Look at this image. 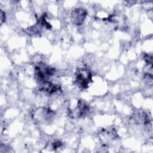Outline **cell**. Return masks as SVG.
<instances>
[{"label": "cell", "mask_w": 153, "mask_h": 153, "mask_svg": "<svg viewBox=\"0 0 153 153\" xmlns=\"http://www.w3.org/2000/svg\"><path fill=\"white\" fill-rule=\"evenodd\" d=\"M62 145V143L59 140H56L52 143V146L54 149H57L58 148H60Z\"/></svg>", "instance_id": "obj_9"}, {"label": "cell", "mask_w": 153, "mask_h": 153, "mask_svg": "<svg viewBox=\"0 0 153 153\" xmlns=\"http://www.w3.org/2000/svg\"><path fill=\"white\" fill-rule=\"evenodd\" d=\"M54 115L55 113L52 109L45 107L38 108L32 113L33 118L38 123L42 124L50 123L53 120Z\"/></svg>", "instance_id": "obj_2"}, {"label": "cell", "mask_w": 153, "mask_h": 153, "mask_svg": "<svg viewBox=\"0 0 153 153\" xmlns=\"http://www.w3.org/2000/svg\"><path fill=\"white\" fill-rule=\"evenodd\" d=\"M35 76L39 83L49 80L50 77L53 76L56 72L54 68L48 66L43 62L39 63L34 68Z\"/></svg>", "instance_id": "obj_1"}, {"label": "cell", "mask_w": 153, "mask_h": 153, "mask_svg": "<svg viewBox=\"0 0 153 153\" xmlns=\"http://www.w3.org/2000/svg\"><path fill=\"white\" fill-rule=\"evenodd\" d=\"M91 81L92 74L88 69L81 68L77 69L75 73V82L79 88H87Z\"/></svg>", "instance_id": "obj_3"}, {"label": "cell", "mask_w": 153, "mask_h": 153, "mask_svg": "<svg viewBox=\"0 0 153 153\" xmlns=\"http://www.w3.org/2000/svg\"><path fill=\"white\" fill-rule=\"evenodd\" d=\"M0 14H0L1 15V23L2 24L5 20V14L2 10H1V13Z\"/></svg>", "instance_id": "obj_10"}, {"label": "cell", "mask_w": 153, "mask_h": 153, "mask_svg": "<svg viewBox=\"0 0 153 153\" xmlns=\"http://www.w3.org/2000/svg\"><path fill=\"white\" fill-rule=\"evenodd\" d=\"M143 59L148 65H152V56L151 55L145 54Z\"/></svg>", "instance_id": "obj_8"}, {"label": "cell", "mask_w": 153, "mask_h": 153, "mask_svg": "<svg viewBox=\"0 0 153 153\" xmlns=\"http://www.w3.org/2000/svg\"><path fill=\"white\" fill-rule=\"evenodd\" d=\"M39 89L41 91L45 92L48 94H53L60 89V87L57 84L53 83L50 80H47L38 84Z\"/></svg>", "instance_id": "obj_6"}, {"label": "cell", "mask_w": 153, "mask_h": 153, "mask_svg": "<svg viewBox=\"0 0 153 153\" xmlns=\"http://www.w3.org/2000/svg\"><path fill=\"white\" fill-rule=\"evenodd\" d=\"M87 16V11L82 8H76L71 12L72 22L76 25H81L85 21Z\"/></svg>", "instance_id": "obj_5"}, {"label": "cell", "mask_w": 153, "mask_h": 153, "mask_svg": "<svg viewBox=\"0 0 153 153\" xmlns=\"http://www.w3.org/2000/svg\"><path fill=\"white\" fill-rule=\"evenodd\" d=\"M89 109L88 105L82 100H78L74 109H68V115L72 118H81L87 114Z\"/></svg>", "instance_id": "obj_4"}, {"label": "cell", "mask_w": 153, "mask_h": 153, "mask_svg": "<svg viewBox=\"0 0 153 153\" xmlns=\"http://www.w3.org/2000/svg\"><path fill=\"white\" fill-rule=\"evenodd\" d=\"M134 120L138 123L146 124L149 123V117L144 112H139L134 115Z\"/></svg>", "instance_id": "obj_7"}]
</instances>
